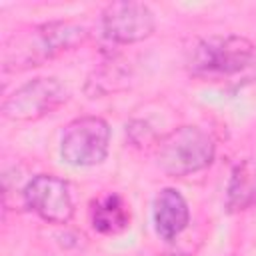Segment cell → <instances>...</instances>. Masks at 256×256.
Wrapping results in <instances>:
<instances>
[{
  "label": "cell",
  "mask_w": 256,
  "mask_h": 256,
  "mask_svg": "<svg viewBox=\"0 0 256 256\" xmlns=\"http://www.w3.org/2000/svg\"><path fill=\"white\" fill-rule=\"evenodd\" d=\"M192 78L224 90H240L256 82V44L236 34L198 38L186 56Z\"/></svg>",
  "instance_id": "1"
},
{
  "label": "cell",
  "mask_w": 256,
  "mask_h": 256,
  "mask_svg": "<svg viewBox=\"0 0 256 256\" xmlns=\"http://www.w3.org/2000/svg\"><path fill=\"white\" fill-rule=\"evenodd\" d=\"M86 38L88 30L68 20L32 26L28 32L12 34L4 44L2 68L4 72H18L40 66L46 60H52L54 56L84 44Z\"/></svg>",
  "instance_id": "2"
},
{
  "label": "cell",
  "mask_w": 256,
  "mask_h": 256,
  "mask_svg": "<svg viewBox=\"0 0 256 256\" xmlns=\"http://www.w3.org/2000/svg\"><path fill=\"white\" fill-rule=\"evenodd\" d=\"M216 142L212 134L196 124H184L156 140L154 160L160 172L170 178H184L202 172L214 162Z\"/></svg>",
  "instance_id": "3"
},
{
  "label": "cell",
  "mask_w": 256,
  "mask_h": 256,
  "mask_svg": "<svg viewBox=\"0 0 256 256\" xmlns=\"http://www.w3.org/2000/svg\"><path fill=\"white\" fill-rule=\"evenodd\" d=\"M112 130L100 116H80L66 124L60 138V158L74 168H92L106 160Z\"/></svg>",
  "instance_id": "4"
},
{
  "label": "cell",
  "mask_w": 256,
  "mask_h": 256,
  "mask_svg": "<svg viewBox=\"0 0 256 256\" xmlns=\"http://www.w3.org/2000/svg\"><path fill=\"white\" fill-rule=\"evenodd\" d=\"M70 98L68 88L54 76H38L16 90H12L2 102V116L12 122L40 120L58 110Z\"/></svg>",
  "instance_id": "5"
},
{
  "label": "cell",
  "mask_w": 256,
  "mask_h": 256,
  "mask_svg": "<svg viewBox=\"0 0 256 256\" xmlns=\"http://www.w3.org/2000/svg\"><path fill=\"white\" fill-rule=\"evenodd\" d=\"M22 204L48 224H68L74 200L66 180L56 174H36L22 188Z\"/></svg>",
  "instance_id": "6"
},
{
  "label": "cell",
  "mask_w": 256,
  "mask_h": 256,
  "mask_svg": "<svg viewBox=\"0 0 256 256\" xmlns=\"http://www.w3.org/2000/svg\"><path fill=\"white\" fill-rule=\"evenodd\" d=\"M100 26L104 36L114 44H136L150 38L156 30V16L144 2L122 0L102 10Z\"/></svg>",
  "instance_id": "7"
},
{
  "label": "cell",
  "mask_w": 256,
  "mask_h": 256,
  "mask_svg": "<svg viewBox=\"0 0 256 256\" xmlns=\"http://www.w3.org/2000/svg\"><path fill=\"white\" fill-rule=\"evenodd\" d=\"M152 222L162 240H176L190 224V208L186 198L176 188H162L154 198Z\"/></svg>",
  "instance_id": "8"
},
{
  "label": "cell",
  "mask_w": 256,
  "mask_h": 256,
  "mask_svg": "<svg viewBox=\"0 0 256 256\" xmlns=\"http://www.w3.org/2000/svg\"><path fill=\"white\" fill-rule=\"evenodd\" d=\"M226 210L236 214L256 206V160H240L228 178L226 184Z\"/></svg>",
  "instance_id": "9"
},
{
  "label": "cell",
  "mask_w": 256,
  "mask_h": 256,
  "mask_svg": "<svg viewBox=\"0 0 256 256\" xmlns=\"http://www.w3.org/2000/svg\"><path fill=\"white\" fill-rule=\"evenodd\" d=\"M92 228L102 236H116L130 226V210L120 194H106L92 204Z\"/></svg>",
  "instance_id": "10"
}]
</instances>
